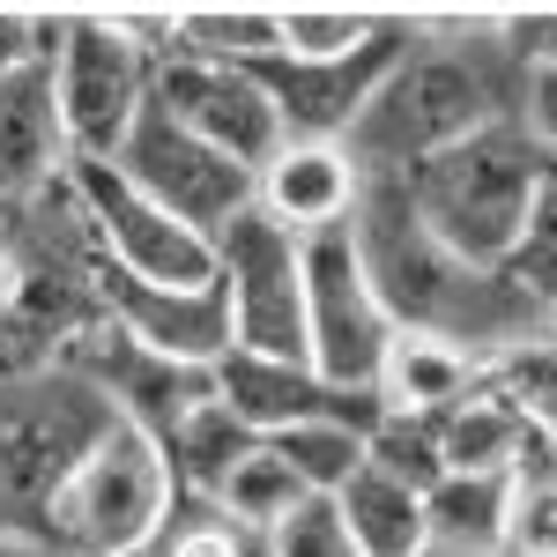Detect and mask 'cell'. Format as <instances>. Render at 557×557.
I'll list each match as a JSON object with an SVG mask.
<instances>
[{
	"instance_id": "obj_1",
	"label": "cell",
	"mask_w": 557,
	"mask_h": 557,
	"mask_svg": "<svg viewBox=\"0 0 557 557\" xmlns=\"http://www.w3.org/2000/svg\"><path fill=\"white\" fill-rule=\"evenodd\" d=\"M520 89L528 67L506 45V15H409V52L372 89L343 149L364 172L401 178L469 134L520 120Z\"/></svg>"
},
{
	"instance_id": "obj_2",
	"label": "cell",
	"mask_w": 557,
	"mask_h": 557,
	"mask_svg": "<svg viewBox=\"0 0 557 557\" xmlns=\"http://www.w3.org/2000/svg\"><path fill=\"white\" fill-rule=\"evenodd\" d=\"M349 238H357V260H364V275L380 290L394 335H431V343H454L491 364L513 343L550 327V312L528 305L498 268H475L454 246H438L424 231V215L409 209L394 172H364Z\"/></svg>"
},
{
	"instance_id": "obj_3",
	"label": "cell",
	"mask_w": 557,
	"mask_h": 557,
	"mask_svg": "<svg viewBox=\"0 0 557 557\" xmlns=\"http://www.w3.org/2000/svg\"><path fill=\"white\" fill-rule=\"evenodd\" d=\"M543 164L550 157L528 141V127L498 120V127H483L469 141L424 157L417 172H401V194H409V209L424 215V231L438 246H454L475 268H506Z\"/></svg>"
},
{
	"instance_id": "obj_4",
	"label": "cell",
	"mask_w": 557,
	"mask_h": 557,
	"mask_svg": "<svg viewBox=\"0 0 557 557\" xmlns=\"http://www.w3.org/2000/svg\"><path fill=\"white\" fill-rule=\"evenodd\" d=\"M120 424V409L67 364H45L23 380H0V528L38 535L45 506L75 475L89 446Z\"/></svg>"
},
{
	"instance_id": "obj_5",
	"label": "cell",
	"mask_w": 557,
	"mask_h": 557,
	"mask_svg": "<svg viewBox=\"0 0 557 557\" xmlns=\"http://www.w3.org/2000/svg\"><path fill=\"white\" fill-rule=\"evenodd\" d=\"M172 506H178V483L164 446L134 424H112L75 461V475L60 483L38 535L60 557H149Z\"/></svg>"
},
{
	"instance_id": "obj_6",
	"label": "cell",
	"mask_w": 557,
	"mask_h": 557,
	"mask_svg": "<svg viewBox=\"0 0 557 557\" xmlns=\"http://www.w3.org/2000/svg\"><path fill=\"white\" fill-rule=\"evenodd\" d=\"M157 67L120 38L112 15H60V52H52V97H60V134L75 164H112L134 120L149 112Z\"/></svg>"
},
{
	"instance_id": "obj_7",
	"label": "cell",
	"mask_w": 557,
	"mask_h": 557,
	"mask_svg": "<svg viewBox=\"0 0 557 557\" xmlns=\"http://www.w3.org/2000/svg\"><path fill=\"white\" fill-rule=\"evenodd\" d=\"M215 290H223L231 349L305 364V238L246 209L215 238Z\"/></svg>"
},
{
	"instance_id": "obj_8",
	"label": "cell",
	"mask_w": 557,
	"mask_h": 557,
	"mask_svg": "<svg viewBox=\"0 0 557 557\" xmlns=\"http://www.w3.org/2000/svg\"><path fill=\"white\" fill-rule=\"evenodd\" d=\"M67 186H75V209H83L89 246L104 268L157 283V290H215V238L186 231L172 209H157L112 164H67Z\"/></svg>"
},
{
	"instance_id": "obj_9",
	"label": "cell",
	"mask_w": 557,
	"mask_h": 557,
	"mask_svg": "<svg viewBox=\"0 0 557 557\" xmlns=\"http://www.w3.org/2000/svg\"><path fill=\"white\" fill-rule=\"evenodd\" d=\"M386 343H394V320L357 260L349 223L305 238V364L327 386H372Z\"/></svg>"
},
{
	"instance_id": "obj_10",
	"label": "cell",
	"mask_w": 557,
	"mask_h": 557,
	"mask_svg": "<svg viewBox=\"0 0 557 557\" xmlns=\"http://www.w3.org/2000/svg\"><path fill=\"white\" fill-rule=\"evenodd\" d=\"M112 172L127 178V186H141L157 209H172L201 238H223L238 215L253 209V172L231 164V157H215L209 141H194L186 127H172L157 104L134 120V134L112 157Z\"/></svg>"
},
{
	"instance_id": "obj_11",
	"label": "cell",
	"mask_w": 557,
	"mask_h": 557,
	"mask_svg": "<svg viewBox=\"0 0 557 557\" xmlns=\"http://www.w3.org/2000/svg\"><path fill=\"white\" fill-rule=\"evenodd\" d=\"M149 104L186 127L194 141H209L215 157H231V164H246L260 172L290 134L275 120V104H268V89L253 83V67H223V60H194V52H172L164 67H157V83H149Z\"/></svg>"
},
{
	"instance_id": "obj_12",
	"label": "cell",
	"mask_w": 557,
	"mask_h": 557,
	"mask_svg": "<svg viewBox=\"0 0 557 557\" xmlns=\"http://www.w3.org/2000/svg\"><path fill=\"white\" fill-rule=\"evenodd\" d=\"M409 52V15H386V30L372 45H357L343 60H260L253 83L268 89L275 120L290 141H349L357 112L372 104V89L394 75V60Z\"/></svg>"
},
{
	"instance_id": "obj_13",
	"label": "cell",
	"mask_w": 557,
	"mask_h": 557,
	"mask_svg": "<svg viewBox=\"0 0 557 557\" xmlns=\"http://www.w3.org/2000/svg\"><path fill=\"white\" fill-rule=\"evenodd\" d=\"M60 364L67 372H83L112 409H120V424L149 431V438H164V431L186 417V409H201L215 394V364H178V357H157V349H141L134 335H120L112 320H97L83 327L75 343L60 349Z\"/></svg>"
},
{
	"instance_id": "obj_14",
	"label": "cell",
	"mask_w": 557,
	"mask_h": 557,
	"mask_svg": "<svg viewBox=\"0 0 557 557\" xmlns=\"http://www.w3.org/2000/svg\"><path fill=\"white\" fill-rule=\"evenodd\" d=\"M215 401L253 431V438H283V431L312 424V417H343L349 431L380 424V394L372 386H327L312 364L290 357H246V349H223L215 357Z\"/></svg>"
},
{
	"instance_id": "obj_15",
	"label": "cell",
	"mask_w": 557,
	"mask_h": 557,
	"mask_svg": "<svg viewBox=\"0 0 557 557\" xmlns=\"http://www.w3.org/2000/svg\"><path fill=\"white\" fill-rule=\"evenodd\" d=\"M357 194H364V164L343 141H283L253 172V209L268 223H283L290 238L343 231L357 215Z\"/></svg>"
},
{
	"instance_id": "obj_16",
	"label": "cell",
	"mask_w": 557,
	"mask_h": 557,
	"mask_svg": "<svg viewBox=\"0 0 557 557\" xmlns=\"http://www.w3.org/2000/svg\"><path fill=\"white\" fill-rule=\"evenodd\" d=\"M483 357L454 343H431V335H394L372 372V394H380V417H446L454 401H469L483 386Z\"/></svg>"
},
{
	"instance_id": "obj_17",
	"label": "cell",
	"mask_w": 557,
	"mask_h": 557,
	"mask_svg": "<svg viewBox=\"0 0 557 557\" xmlns=\"http://www.w3.org/2000/svg\"><path fill=\"white\" fill-rule=\"evenodd\" d=\"M335 513H343L357 557H431V528H424V491L380 475L372 461L335 491Z\"/></svg>"
},
{
	"instance_id": "obj_18",
	"label": "cell",
	"mask_w": 557,
	"mask_h": 557,
	"mask_svg": "<svg viewBox=\"0 0 557 557\" xmlns=\"http://www.w3.org/2000/svg\"><path fill=\"white\" fill-rule=\"evenodd\" d=\"M157 446H164V461H172L178 498H215V491L231 483V469L253 454L260 438L209 394V401H201V409H186V417H178V424L164 431Z\"/></svg>"
},
{
	"instance_id": "obj_19",
	"label": "cell",
	"mask_w": 557,
	"mask_h": 557,
	"mask_svg": "<svg viewBox=\"0 0 557 557\" xmlns=\"http://www.w3.org/2000/svg\"><path fill=\"white\" fill-rule=\"evenodd\" d=\"M520 446H528V424L506 394H491V380L438 417V469L446 475H506Z\"/></svg>"
},
{
	"instance_id": "obj_20",
	"label": "cell",
	"mask_w": 557,
	"mask_h": 557,
	"mask_svg": "<svg viewBox=\"0 0 557 557\" xmlns=\"http://www.w3.org/2000/svg\"><path fill=\"white\" fill-rule=\"evenodd\" d=\"M431 557H498L506 528V475H438L424 491Z\"/></svg>"
},
{
	"instance_id": "obj_21",
	"label": "cell",
	"mask_w": 557,
	"mask_h": 557,
	"mask_svg": "<svg viewBox=\"0 0 557 557\" xmlns=\"http://www.w3.org/2000/svg\"><path fill=\"white\" fill-rule=\"evenodd\" d=\"M498 557H557V438L550 431H528V446L506 469Z\"/></svg>"
},
{
	"instance_id": "obj_22",
	"label": "cell",
	"mask_w": 557,
	"mask_h": 557,
	"mask_svg": "<svg viewBox=\"0 0 557 557\" xmlns=\"http://www.w3.org/2000/svg\"><path fill=\"white\" fill-rule=\"evenodd\" d=\"M178 52L223 60V67H260L283 52L275 8H178Z\"/></svg>"
},
{
	"instance_id": "obj_23",
	"label": "cell",
	"mask_w": 557,
	"mask_h": 557,
	"mask_svg": "<svg viewBox=\"0 0 557 557\" xmlns=\"http://www.w3.org/2000/svg\"><path fill=\"white\" fill-rule=\"evenodd\" d=\"M215 506L238 520V528H260V535H268V528H283V520L305 506V483L290 475V461H283L268 438H260L253 454L231 469V483L215 491Z\"/></svg>"
},
{
	"instance_id": "obj_24",
	"label": "cell",
	"mask_w": 557,
	"mask_h": 557,
	"mask_svg": "<svg viewBox=\"0 0 557 557\" xmlns=\"http://www.w3.org/2000/svg\"><path fill=\"white\" fill-rule=\"evenodd\" d=\"M283 461H290V475L305 483V498H335L349 475L364 469V431H349L343 417H312V424L283 431V438H268Z\"/></svg>"
},
{
	"instance_id": "obj_25",
	"label": "cell",
	"mask_w": 557,
	"mask_h": 557,
	"mask_svg": "<svg viewBox=\"0 0 557 557\" xmlns=\"http://www.w3.org/2000/svg\"><path fill=\"white\" fill-rule=\"evenodd\" d=\"M498 275H506L528 305L557 312V157L543 164V178H535L528 223H520V238H513V253H506V268H498Z\"/></svg>"
},
{
	"instance_id": "obj_26",
	"label": "cell",
	"mask_w": 557,
	"mask_h": 557,
	"mask_svg": "<svg viewBox=\"0 0 557 557\" xmlns=\"http://www.w3.org/2000/svg\"><path fill=\"white\" fill-rule=\"evenodd\" d=\"M483 380H491V394L513 401L528 431H557V335L550 327L528 335V343H513L506 357H491Z\"/></svg>"
},
{
	"instance_id": "obj_27",
	"label": "cell",
	"mask_w": 557,
	"mask_h": 557,
	"mask_svg": "<svg viewBox=\"0 0 557 557\" xmlns=\"http://www.w3.org/2000/svg\"><path fill=\"white\" fill-rule=\"evenodd\" d=\"M275 30H283V60H343L380 38L386 15L380 8H275Z\"/></svg>"
},
{
	"instance_id": "obj_28",
	"label": "cell",
	"mask_w": 557,
	"mask_h": 557,
	"mask_svg": "<svg viewBox=\"0 0 557 557\" xmlns=\"http://www.w3.org/2000/svg\"><path fill=\"white\" fill-rule=\"evenodd\" d=\"M364 461L409 491H431L438 483V417H380L372 438H364Z\"/></svg>"
},
{
	"instance_id": "obj_29",
	"label": "cell",
	"mask_w": 557,
	"mask_h": 557,
	"mask_svg": "<svg viewBox=\"0 0 557 557\" xmlns=\"http://www.w3.org/2000/svg\"><path fill=\"white\" fill-rule=\"evenodd\" d=\"M246 535H253V528H238L215 498H178L172 520L157 528L149 557H238V550H246Z\"/></svg>"
},
{
	"instance_id": "obj_30",
	"label": "cell",
	"mask_w": 557,
	"mask_h": 557,
	"mask_svg": "<svg viewBox=\"0 0 557 557\" xmlns=\"http://www.w3.org/2000/svg\"><path fill=\"white\" fill-rule=\"evenodd\" d=\"M268 550L275 557H357V543H349L335 498H305L283 528H268Z\"/></svg>"
},
{
	"instance_id": "obj_31",
	"label": "cell",
	"mask_w": 557,
	"mask_h": 557,
	"mask_svg": "<svg viewBox=\"0 0 557 557\" xmlns=\"http://www.w3.org/2000/svg\"><path fill=\"white\" fill-rule=\"evenodd\" d=\"M520 127L528 141L557 157V67H528V89H520Z\"/></svg>"
},
{
	"instance_id": "obj_32",
	"label": "cell",
	"mask_w": 557,
	"mask_h": 557,
	"mask_svg": "<svg viewBox=\"0 0 557 557\" xmlns=\"http://www.w3.org/2000/svg\"><path fill=\"white\" fill-rule=\"evenodd\" d=\"M506 45H513L520 67H557V8H520V15H506Z\"/></svg>"
},
{
	"instance_id": "obj_33",
	"label": "cell",
	"mask_w": 557,
	"mask_h": 557,
	"mask_svg": "<svg viewBox=\"0 0 557 557\" xmlns=\"http://www.w3.org/2000/svg\"><path fill=\"white\" fill-rule=\"evenodd\" d=\"M0 557H60L45 535H23V528H0Z\"/></svg>"
},
{
	"instance_id": "obj_34",
	"label": "cell",
	"mask_w": 557,
	"mask_h": 557,
	"mask_svg": "<svg viewBox=\"0 0 557 557\" xmlns=\"http://www.w3.org/2000/svg\"><path fill=\"white\" fill-rule=\"evenodd\" d=\"M550 335H557V312H550Z\"/></svg>"
},
{
	"instance_id": "obj_35",
	"label": "cell",
	"mask_w": 557,
	"mask_h": 557,
	"mask_svg": "<svg viewBox=\"0 0 557 557\" xmlns=\"http://www.w3.org/2000/svg\"><path fill=\"white\" fill-rule=\"evenodd\" d=\"M550 438H557V431H550Z\"/></svg>"
}]
</instances>
